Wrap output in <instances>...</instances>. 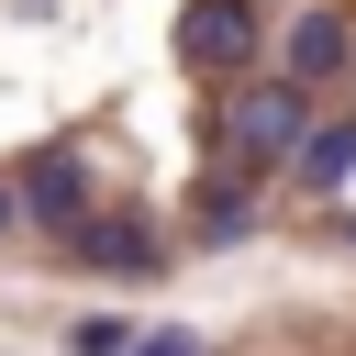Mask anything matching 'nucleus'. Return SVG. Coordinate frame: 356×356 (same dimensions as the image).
I'll use <instances>...</instances> for the list:
<instances>
[{
	"label": "nucleus",
	"mask_w": 356,
	"mask_h": 356,
	"mask_svg": "<svg viewBox=\"0 0 356 356\" xmlns=\"http://www.w3.org/2000/svg\"><path fill=\"white\" fill-rule=\"evenodd\" d=\"M134 356H211V345H200V334H145Z\"/></svg>",
	"instance_id": "1a4fd4ad"
},
{
	"label": "nucleus",
	"mask_w": 356,
	"mask_h": 356,
	"mask_svg": "<svg viewBox=\"0 0 356 356\" xmlns=\"http://www.w3.org/2000/svg\"><path fill=\"white\" fill-rule=\"evenodd\" d=\"M300 189H345V167H356V122H323V134H300Z\"/></svg>",
	"instance_id": "423d86ee"
},
{
	"label": "nucleus",
	"mask_w": 356,
	"mask_h": 356,
	"mask_svg": "<svg viewBox=\"0 0 356 356\" xmlns=\"http://www.w3.org/2000/svg\"><path fill=\"white\" fill-rule=\"evenodd\" d=\"M11 200H22L44 234H78V222H89V167L56 145V156H33V167H22V189H11Z\"/></svg>",
	"instance_id": "20e7f679"
},
{
	"label": "nucleus",
	"mask_w": 356,
	"mask_h": 356,
	"mask_svg": "<svg viewBox=\"0 0 356 356\" xmlns=\"http://www.w3.org/2000/svg\"><path fill=\"white\" fill-rule=\"evenodd\" d=\"M67 356H134V323H111V312H100V323H78V334H67Z\"/></svg>",
	"instance_id": "6e6552de"
},
{
	"label": "nucleus",
	"mask_w": 356,
	"mask_h": 356,
	"mask_svg": "<svg viewBox=\"0 0 356 356\" xmlns=\"http://www.w3.org/2000/svg\"><path fill=\"white\" fill-rule=\"evenodd\" d=\"M345 56H356V33H345L334 11H300V22H289V78H300V89H334Z\"/></svg>",
	"instance_id": "39448f33"
},
{
	"label": "nucleus",
	"mask_w": 356,
	"mask_h": 356,
	"mask_svg": "<svg viewBox=\"0 0 356 356\" xmlns=\"http://www.w3.org/2000/svg\"><path fill=\"white\" fill-rule=\"evenodd\" d=\"M67 256H78V267H100V278H156V267H167L145 211H89V222L67 234Z\"/></svg>",
	"instance_id": "f03ea898"
},
{
	"label": "nucleus",
	"mask_w": 356,
	"mask_h": 356,
	"mask_svg": "<svg viewBox=\"0 0 356 356\" xmlns=\"http://www.w3.org/2000/svg\"><path fill=\"white\" fill-rule=\"evenodd\" d=\"M11 222H22V200H11V189H0V234H11Z\"/></svg>",
	"instance_id": "9d476101"
},
{
	"label": "nucleus",
	"mask_w": 356,
	"mask_h": 356,
	"mask_svg": "<svg viewBox=\"0 0 356 356\" xmlns=\"http://www.w3.org/2000/svg\"><path fill=\"white\" fill-rule=\"evenodd\" d=\"M245 222H256V189H234V178H211V189H200V234L222 245V234H245Z\"/></svg>",
	"instance_id": "0eeeda50"
},
{
	"label": "nucleus",
	"mask_w": 356,
	"mask_h": 356,
	"mask_svg": "<svg viewBox=\"0 0 356 356\" xmlns=\"http://www.w3.org/2000/svg\"><path fill=\"white\" fill-rule=\"evenodd\" d=\"M256 56V11L245 0H189L178 11V67H245Z\"/></svg>",
	"instance_id": "7ed1b4c3"
},
{
	"label": "nucleus",
	"mask_w": 356,
	"mask_h": 356,
	"mask_svg": "<svg viewBox=\"0 0 356 356\" xmlns=\"http://www.w3.org/2000/svg\"><path fill=\"white\" fill-rule=\"evenodd\" d=\"M300 134H312V89H300V78L234 89V111H222V134H211V178L256 189V178L278 167V156H300Z\"/></svg>",
	"instance_id": "f257e3e1"
}]
</instances>
